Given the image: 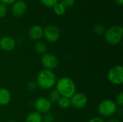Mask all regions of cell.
Segmentation results:
<instances>
[{
  "instance_id": "cell-1",
  "label": "cell",
  "mask_w": 123,
  "mask_h": 122,
  "mask_svg": "<svg viewBox=\"0 0 123 122\" xmlns=\"http://www.w3.org/2000/svg\"><path fill=\"white\" fill-rule=\"evenodd\" d=\"M56 81V75L53 70H41L37 76V85L39 88L43 90L52 89L55 86Z\"/></svg>"
},
{
  "instance_id": "cell-2",
  "label": "cell",
  "mask_w": 123,
  "mask_h": 122,
  "mask_svg": "<svg viewBox=\"0 0 123 122\" xmlns=\"http://www.w3.org/2000/svg\"><path fill=\"white\" fill-rule=\"evenodd\" d=\"M55 89L61 96L71 98L76 92V86L73 79L68 77H62L57 80Z\"/></svg>"
},
{
  "instance_id": "cell-3",
  "label": "cell",
  "mask_w": 123,
  "mask_h": 122,
  "mask_svg": "<svg viewBox=\"0 0 123 122\" xmlns=\"http://www.w3.org/2000/svg\"><path fill=\"white\" fill-rule=\"evenodd\" d=\"M104 36L107 43L112 45H116L123 40V27L120 24L113 25L106 29Z\"/></svg>"
},
{
  "instance_id": "cell-4",
  "label": "cell",
  "mask_w": 123,
  "mask_h": 122,
  "mask_svg": "<svg viewBox=\"0 0 123 122\" xmlns=\"http://www.w3.org/2000/svg\"><path fill=\"white\" fill-rule=\"evenodd\" d=\"M117 107L114 101L107 99L102 101L98 104L97 111L99 114L103 117H112V116L116 114Z\"/></svg>"
},
{
  "instance_id": "cell-5",
  "label": "cell",
  "mask_w": 123,
  "mask_h": 122,
  "mask_svg": "<svg viewBox=\"0 0 123 122\" xmlns=\"http://www.w3.org/2000/svg\"><path fill=\"white\" fill-rule=\"evenodd\" d=\"M108 81L114 85H122L123 83V67L116 65L112 67L107 73Z\"/></svg>"
},
{
  "instance_id": "cell-6",
  "label": "cell",
  "mask_w": 123,
  "mask_h": 122,
  "mask_svg": "<svg viewBox=\"0 0 123 122\" xmlns=\"http://www.w3.org/2000/svg\"><path fill=\"white\" fill-rule=\"evenodd\" d=\"M43 37L47 42L54 43L59 40L61 31L55 25L48 24L43 29Z\"/></svg>"
},
{
  "instance_id": "cell-7",
  "label": "cell",
  "mask_w": 123,
  "mask_h": 122,
  "mask_svg": "<svg viewBox=\"0 0 123 122\" xmlns=\"http://www.w3.org/2000/svg\"><path fill=\"white\" fill-rule=\"evenodd\" d=\"M40 63L44 67V69L53 70L58 65V58L56 55L50 52H45L42 55Z\"/></svg>"
},
{
  "instance_id": "cell-8",
  "label": "cell",
  "mask_w": 123,
  "mask_h": 122,
  "mask_svg": "<svg viewBox=\"0 0 123 122\" xmlns=\"http://www.w3.org/2000/svg\"><path fill=\"white\" fill-rule=\"evenodd\" d=\"M34 107L36 110L35 111L41 114H45L46 113L50 112V110L52 109V104L48 98L40 96L35 101Z\"/></svg>"
},
{
  "instance_id": "cell-9",
  "label": "cell",
  "mask_w": 123,
  "mask_h": 122,
  "mask_svg": "<svg viewBox=\"0 0 123 122\" xmlns=\"http://www.w3.org/2000/svg\"><path fill=\"white\" fill-rule=\"evenodd\" d=\"M71 106L77 109H81L84 108L88 104L87 96L81 92H76L71 98Z\"/></svg>"
},
{
  "instance_id": "cell-10",
  "label": "cell",
  "mask_w": 123,
  "mask_h": 122,
  "mask_svg": "<svg viewBox=\"0 0 123 122\" xmlns=\"http://www.w3.org/2000/svg\"><path fill=\"white\" fill-rule=\"evenodd\" d=\"M27 9V3L24 0H17L15 2L12 4L11 12L12 15H14V17H20L25 14Z\"/></svg>"
},
{
  "instance_id": "cell-11",
  "label": "cell",
  "mask_w": 123,
  "mask_h": 122,
  "mask_svg": "<svg viewBox=\"0 0 123 122\" xmlns=\"http://www.w3.org/2000/svg\"><path fill=\"white\" fill-rule=\"evenodd\" d=\"M16 40L10 36H4L0 38V49L4 52H11L14 50Z\"/></svg>"
},
{
  "instance_id": "cell-12",
  "label": "cell",
  "mask_w": 123,
  "mask_h": 122,
  "mask_svg": "<svg viewBox=\"0 0 123 122\" xmlns=\"http://www.w3.org/2000/svg\"><path fill=\"white\" fill-rule=\"evenodd\" d=\"M29 37L35 41H39L43 37V29L40 25H33L28 32Z\"/></svg>"
},
{
  "instance_id": "cell-13",
  "label": "cell",
  "mask_w": 123,
  "mask_h": 122,
  "mask_svg": "<svg viewBox=\"0 0 123 122\" xmlns=\"http://www.w3.org/2000/svg\"><path fill=\"white\" fill-rule=\"evenodd\" d=\"M12 99L10 91L4 87H0V106H4L8 105Z\"/></svg>"
},
{
  "instance_id": "cell-14",
  "label": "cell",
  "mask_w": 123,
  "mask_h": 122,
  "mask_svg": "<svg viewBox=\"0 0 123 122\" xmlns=\"http://www.w3.org/2000/svg\"><path fill=\"white\" fill-rule=\"evenodd\" d=\"M25 122H43V115L37 111L30 112L26 116Z\"/></svg>"
},
{
  "instance_id": "cell-15",
  "label": "cell",
  "mask_w": 123,
  "mask_h": 122,
  "mask_svg": "<svg viewBox=\"0 0 123 122\" xmlns=\"http://www.w3.org/2000/svg\"><path fill=\"white\" fill-rule=\"evenodd\" d=\"M34 49L35 52L41 55H43L47 52V46L42 41H36L34 45Z\"/></svg>"
},
{
  "instance_id": "cell-16",
  "label": "cell",
  "mask_w": 123,
  "mask_h": 122,
  "mask_svg": "<svg viewBox=\"0 0 123 122\" xmlns=\"http://www.w3.org/2000/svg\"><path fill=\"white\" fill-rule=\"evenodd\" d=\"M61 94L59 93V92L55 88V89H52L50 93H49V95H48V100L50 101V103L53 104H55L59 101V99H61Z\"/></svg>"
},
{
  "instance_id": "cell-17",
  "label": "cell",
  "mask_w": 123,
  "mask_h": 122,
  "mask_svg": "<svg viewBox=\"0 0 123 122\" xmlns=\"http://www.w3.org/2000/svg\"><path fill=\"white\" fill-rule=\"evenodd\" d=\"M57 104H58V107L61 108V109H67L71 106L70 98L61 96V99H59V101L57 102Z\"/></svg>"
},
{
  "instance_id": "cell-18",
  "label": "cell",
  "mask_w": 123,
  "mask_h": 122,
  "mask_svg": "<svg viewBox=\"0 0 123 122\" xmlns=\"http://www.w3.org/2000/svg\"><path fill=\"white\" fill-rule=\"evenodd\" d=\"M53 9L54 13L55 14H57V15H59V16L64 14L66 13V8L64 6H63L60 2H58V4H56L53 7Z\"/></svg>"
},
{
  "instance_id": "cell-19",
  "label": "cell",
  "mask_w": 123,
  "mask_h": 122,
  "mask_svg": "<svg viewBox=\"0 0 123 122\" xmlns=\"http://www.w3.org/2000/svg\"><path fill=\"white\" fill-rule=\"evenodd\" d=\"M93 31L95 34L98 35H104L106 29L105 27V26L102 24H97L96 25H94V27H93Z\"/></svg>"
},
{
  "instance_id": "cell-20",
  "label": "cell",
  "mask_w": 123,
  "mask_h": 122,
  "mask_svg": "<svg viewBox=\"0 0 123 122\" xmlns=\"http://www.w3.org/2000/svg\"><path fill=\"white\" fill-rule=\"evenodd\" d=\"M40 1L43 6L47 8H53L58 3V0H40Z\"/></svg>"
},
{
  "instance_id": "cell-21",
  "label": "cell",
  "mask_w": 123,
  "mask_h": 122,
  "mask_svg": "<svg viewBox=\"0 0 123 122\" xmlns=\"http://www.w3.org/2000/svg\"><path fill=\"white\" fill-rule=\"evenodd\" d=\"M55 119V116L50 112L46 113L43 116V122H54Z\"/></svg>"
},
{
  "instance_id": "cell-22",
  "label": "cell",
  "mask_w": 123,
  "mask_h": 122,
  "mask_svg": "<svg viewBox=\"0 0 123 122\" xmlns=\"http://www.w3.org/2000/svg\"><path fill=\"white\" fill-rule=\"evenodd\" d=\"M38 88L37 85V83L36 81H29L27 84V89L29 91H35L37 88Z\"/></svg>"
},
{
  "instance_id": "cell-23",
  "label": "cell",
  "mask_w": 123,
  "mask_h": 122,
  "mask_svg": "<svg viewBox=\"0 0 123 122\" xmlns=\"http://www.w3.org/2000/svg\"><path fill=\"white\" fill-rule=\"evenodd\" d=\"M115 104H117V106L118 107H123V92H120L117 96H116V99H115Z\"/></svg>"
},
{
  "instance_id": "cell-24",
  "label": "cell",
  "mask_w": 123,
  "mask_h": 122,
  "mask_svg": "<svg viewBox=\"0 0 123 122\" xmlns=\"http://www.w3.org/2000/svg\"><path fill=\"white\" fill-rule=\"evenodd\" d=\"M60 3L66 8H70L75 4V0H60Z\"/></svg>"
},
{
  "instance_id": "cell-25",
  "label": "cell",
  "mask_w": 123,
  "mask_h": 122,
  "mask_svg": "<svg viewBox=\"0 0 123 122\" xmlns=\"http://www.w3.org/2000/svg\"><path fill=\"white\" fill-rule=\"evenodd\" d=\"M7 13V6L6 5L0 3V19L6 16Z\"/></svg>"
},
{
  "instance_id": "cell-26",
  "label": "cell",
  "mask_w": 123,
  "mask_h": 122,
  "mask_svg": "<svg viewBox=\"0 0 123 122\" xmlns=\"http://www.w3.org/2000/svg\"><path fill=\"white\" fill-rule=\"evenodd\" d=\"M88 122H106L105 120L100 116H94L90 119Z\"/></svg>"
},
{
  "instance_id": "cell-27",
  "label": "cell",
  "mask_w": 123,
  "mask_h": 122,
  "mask_svg": "<svg viewBox=\"0 0 123 122\" xmlns=\"http://www.w3.org/2000/svg\"><path fill=\"white\" fill-rule=\"evenodd\" d=\"M16 1L17 0H0V3L7 5V4H12Z\"/></svg>"
},
{
  "instance_id": "cell-28",
  "label": "cell",
  "mask_w": 123,
  "mask_h": 122,
  "mask_svg": "<svg viewBox=\"0 0 123 122\" xmlns=\"http://www.w3.org/2000/svg\"><path fill=\"white\" fill-rule=\"evenodd\" d=\"M106 122H120V119L116 117H110V119Z\"/></svg>"
},
{
  "instance_id": "cell-29",
  "label": "cell",
  "mask_w": 123,
  "mask_h": 122,
  "mask_svg": "<svg viewBox=\"0 0 123 122\" xmlns=\"http://www.w3.org/2000/svg\"><path fill=\"white\" fill-rule=\"evenodd\" d=\"M114 1L119 6H122L123 4V0H114Z\"/></svg>"
},
{
  "instance_id": "cell-30",
  "label": "cell",
  "mask_w": 123,
  "mask_h": 122,
  "mask_svg": "<svg viewBox=\"0 0 123 122\" xmlns=\"http://www.w3.org/2000/svg\"><path fill=\"white\" fill-rule=\"evenodd\" d=\"M7 122H17L16 121H14V120H9V121H8Z\"/></svg>"
}]
</instances>
